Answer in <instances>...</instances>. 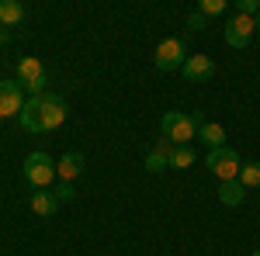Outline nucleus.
<instances>
[{
  "label": "nucleus",
  "instance_id": "nucleus-1",
  "mask_svg": "<svg viewBox=\"0 0 260 256\" xmlns=\"http://www.w3.org/2000/svg\"><path fill=\"white\" fill-rule=\"evenodd\" d=\"M66 100L59 94H39V97L24 100V111H21V128L24 132H56L62 121H66Z\"/></svg>",
  "mask_w": 260,
  "mask_h": 256
},
{
  "label": "nucleus",
  "instance_id": "nucleus-2",
  "mask_svg": "<svg viewBox=\"0 0 260 256\" xmlns=\"http://www.w3.org/2000/svg\"><path fill=\"white\" fill-rule=\"evenodd\" d=\"M201 115H191V111H167L160 118V128H163V138L174 142V145H191V138H198V128H201Z\"/></svg>",
  "mask_w": 260,
  "mask_h": 256
},
{
  "label": "nucleus",
  "instance_id": "nucleus-3",
  "mask_svg": "<svg viewBox=\"0 0 260 256\" xmlns=\"http://www.w3.org/2000/svg\"><path fill=\"white\" fill-rule=\"evenodd\" d=\"M205 166H208V170L225 184V180H240L243 159L236 156V149H233V145H222V149H212V153L205 156Z\"/></svg>",
  "mask_w": 260,
  "mask_h": 256
},
{
  "label": "nucleus",
  "instance_id": "nucleus-4",
  "mask_svg": "<svg viewBox=\"0 0 260 256\" xmlns=\"http://www.w3.org/2000/svg\"><path fill=\"white\" fill-rule=\"evenodd\" d=\"M24 180L35 187V191H45L52 180H56V163H52V156L49 153H31V156L24 159Z\"/></svg>",
  "mask_w": 260,
  "mask_h": 256
},
{
  "label": "nucleus",
  "instance_id": "nucleus-5",
  "mask_svg": "<svg viewBox=\"0 0 260 256\" xmlns=\"http://www.w3.org/2000/svg\"><path fill=\"white\" fill-rule=\"evenodd\" d=\"M14 80H18L24 90H31V97L45 94V66H42L35 56H28V59H21V62H18V69H14Z\"/></svg>",
  "mask_w": 260,
  "mask_h": 256
},
{
  "label": "nucleus",
  "instance_id": "nucleus-6",
  "mask_svg": "<svg viewBox=\"0 0 260 256\" xmlns=\"http://www.w3.org/2000/svg\"><path fill=\"white\" fill-rule=\"evenodd\" d=\"M153 62H156V69H180L187 62V45L180 39H163L153 52Z\"/></svg>",
  "mask_w": 260,
  "mask_h": 256
},
{
  "label": "nucleus",
  "instance_id": "nucleus-7",
  "mask_svg": "<svg viewBox=\"0 0 260 256\" xmlns=\"http://www.w3.org/2000/svg\"><path fill=\"white\" fill-rule=\"evenodd\" d=\"M24 111V87L18 80H0V118Z\"/></svg>",
  "mask_w": 260,
  "mask_h": 256
},
{
  "label": "nucleus",
  "instance_id": "nucleus-8",
  "mask_svg": "<svg viewBox=\"0 0 260 256\" xmlns=\"http://www.w3.org/2000/svg\"><path fill=\"white\" fill-rule=\"evenodd\" d=\"M253 18H246V14H233V18L225 21V42L233 45V49H246L250 45V39H253Z\"/></svg>",
  "mask_w": 260,
  "mask_h": 256
},
{
  "label": "nucleus",
  "instance_id": "nucleus-9",
  "mask_svg": "<svg viewBox=\"0 0 260 256\" xmlns=\"http://www.w3.org/2000/svg\"><path fill=\"white\" fill-rule=\"evenodd\" d=\"M180 73H184V80H191V83H205V80L215 77V62L208 59L205 52H198V56H187V62L180 66Z\"/></svg>",
  "mask_w": 260,
  "mask_h": 256
},
{
  "label": "nucleus",
  "instance_id": "nucleus-10",
  "mask_svg": "<svg viewBox=\"0 0 260 256\" xmlns=\"http://www.w3.org/2000/svg\"><path fill=\"white\" fill-rule=\"evenodd\" d=\"M83 163H87L83 153H66V156L56 163V177H59L62 184H73V180L83 173Z\"/></svg>",
  "mask_w": 260,
  "mask_h": 256
},
{
  "label": "nucleus",
  "instance_id": "nucleus-11",
  "mask_svg": "<svg viewBox=\"0 0 260 256\" xmlns=\"http://www.w3.org/2000/svg\"><path fill=\"white\" fill-rule=\"evenodd\" d=\"M170 149H174V142H167V138H160L149 153H146V170L149 173H160V170H167L170 166Z\"/></svg>",
  "mask_w": 260,
  "mask_h": 256
},
{
  "label": "nucleus",
  "instance_id": "nucleus-12",
  "mask_svg": "<svg viewBox=\"0 0 260 256\" xmlns=\"http://www.w3.org/2000/svg\"><path fill=\"white\" fill-rule=\"evenodd\" d=\"M56 208H59V197L52 194V191H35V194H31V211L39 218H52Z\"/></svg>",
  "mask_w": 260,
  "mask_h": 256
},
{
  "label": "nucleus",
  "instance_id": "nucleus-13",
  "mask_svg": "<svg viewBox=\"0 0 260 256\" xmlns=\"http://www.w3.org/2000/svg\"><path fill=\"white\" fill-rule=\"evenodd\" d=\"M24 21V4L21 0H0V28H14Z\"/></svg>",
  "mask_w": 260,
  "mask_h": 256
},
{
  "label": "nucleus",
  "instance_id": "nucleus-14",
  "mask_svg": "<svg viewBox=\"0 0 260 256\" xmlns=\"http://www.w3.org/2000/svg\"><path fill=\"white\" fill-rule=\"evenodd\" d=\"M198 138L208 145V149H222V145H225V128H222V125H215V121H201Z\"/></svg>",
  "mask_w": 260,
  "mask_h": 256
},
{
  "label": "nucleus",
  "instance_id": "nucleus-15",
  "mask_svg": "<svg viewBox=\"0 0 260 256\" xmlns=\"http://www.w3.org/2000/svg\"><path fill=\"white\" fill-rule=\"evenodd\" d=\"M243 197H246V187H243L240 180H225V184L219 187V201H222V204H229V208L243 204Z\"/></svg>",
  "mask_w": 260,
  "mask_h": 256
},
{
  "label": "nucleus",
  "instance_id": "nucleus-16",
  "mask_svg": "<svg viewBox=\"0 0 260 256\" xmlns=\"http://www.w3.org/2000/svg\"><path fill=\"white\" fill-rule=\"evenodd\" d=\"M194 159H198V153L191 145H174L170 149V170H187V166H194Z\"/></svg>",
  "mask_w": 260,
  "mask_h": 256
},
{
  "label": "nucleus",
  "instance_id": "nucleus-17",
  "mask_svg": "<svg viewBox=\"0 0 260 256\" xmlns=\"http://www.w3.org/2000/svg\"><path fill=\"white\" fill-rule=\"evenodd\" d=\"M240 184L246 187V191H250V187H260V159H257V163H243Z\"/></svg>",
  "mask_w": 260,
  "mask_h": 256
},
{
  "label": "nucleus",
  "instance_id": "nucleus-18",
  "mask_svg": "<svg viewBox=\"0 0 260 256\" xmlns=\"http://www.w3.org/2000/svg\"><path fill=\"white\" fill-rule=\"evenodd\" d=\"M222 11H225V0H201L198 4L201 18H215V14H222Z\"/></svg>",
  "mask_w": 260,
  "mask_h": 256
},
{
  "label": "nucleus",
  "instance_id": "nucleus-19",
  "mask_svg": "<svg viewBox=\"0 0 260 256\" xmlns=\"http://www.w3.org/2000/svg\"><path fill=\"white\" fill-rule=\"evenodd\" d=\"M236 14L253 18V14H260V4H257V0H240V4H236Z\"/></svg>",
  "mask_w": 260,
  "mask_h": 256
},
{
  "label": "nucleus",
  "instance_id": "nucleus-20",
  "mask_svg": "<svg viewBox=\"0 0 260 256\" xmlns=\"http://www.w3.org/2000/svg\"><path fill=\"white\" fill-rule=\"evenodd\" d=\"M52 194L59 197V201H73V197H77V191H73V184H59Z\"/></svg>",
  "mask_w": 260,
  "mask_h": 256
},
{
  "label": "nucleus",
  "instance_id": "nucleus-21",
  "mask_svg": "<svg viewBox=\"0 0 260 256\" xmlns=\"http://www.w3.org/2000/svg\"><path fill=\"white\" fill-rule=\"evenodd\" d=\"M201 24H205V18H201L198 11H194V14L187 18V28H191V31H201Z\"/></svg>",
  "mask_w": 260,
  "mask_h": 256
},
{
  "label": "nucleus",
  "instance_id": "nucleus-22",
  "mask_svg": "<svg viewBox=\"0 0 260 256\" xmlns=\"http://www.w3.org/2000/svg\"><path fill=\"white\" fill-rule=\"evenodd\" d=\"M4 42H7V28H0V45H4Z\"/></svg>",
  "mask_w": 260,
  "mask_h": 256
},
{
  "label": "nucleus",
  "instance_id": "nucleus-23",
  "mask_svg": "<svg viewBox=\"0 0 260 256\" xmlns=\"http://www.w3.org/2000/svg\"><path fill=\"white\" fill-rule=\"evenodd\" d=\"M253 28H257V31H260V14H257V18H253Z\"/></svg>",
  "mask_w": 260,
  "mask_h": 256
},
{
  "label": "nucleus",
  "instance_id": "nucleus-24",
  "mask_svg": "<svg viewBox=\"0 0 260 256\" xmlns=\"http://www.w3.org/2000/svg\"><path fill=\"white\" fill-rule=\"evenodd\" d=\"M253 256H260V249H253Z\"/></svg>",
  "mask_w": 260,
  "mask_h": 256
}]
</instances>
